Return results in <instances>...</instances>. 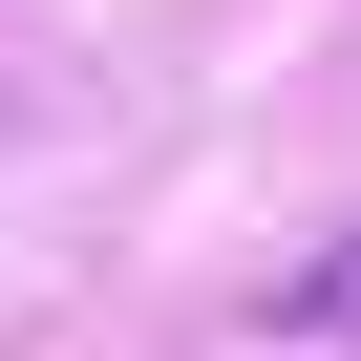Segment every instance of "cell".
Returning <instances> with one entry per match:
<instances>
[{
  "mask_svg": "<svg viewBox=\"0 0 361 361\" xmlns=\"http://www.w3.org/2000/svg\"><path fill=\"white\" fill-rule=\"evenodd\" d=\"M298 319H319V340H361V234H340V255H298Z\"/></svg>",
  "mask_w": 361,
  "mask_h": 361,
  "instance_id": "6da1fadb",
  "label": "cell"
}]
</instances>
